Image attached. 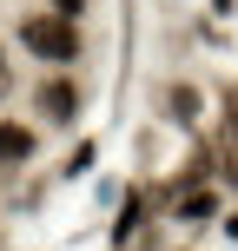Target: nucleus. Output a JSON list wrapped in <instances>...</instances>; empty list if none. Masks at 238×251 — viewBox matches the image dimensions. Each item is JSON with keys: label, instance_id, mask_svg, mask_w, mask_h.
Returning <instances> with one entry per match:
<instances>
[{"label": "nucleus", "instance_id": "1a4fd4ad", "mask_svg": "<svg viewBox=\"0 0 238 251\" xmlns=\"http://www.w3.org/2000/svg\"><path fill=\"white\" fill-rule=\"evenodd\" d=\"M53 13H66V20H86V0H47Z\"/></svg>", "mask_w": 238, "mask_h": 251}, {"label": "nucleus", "instance_id": "f03ea898", "mask_svg": "<svg viewBox=\"0 0 238 251\" xmlns=\"http://www.w3.org/2000/svg\"><path fill=\"white\" fill-rule=\"evenodd\" d=\"M79 106H86V93H79L66 73H53V79H40V86H33V113L47 119V126H73Z\"/></svg>", "mask_w": 238, "mask_h": 251}, {"label": "nucleus", "instance_id": "9d476101", "mask_svg": "<svg viewBox=\"0 0 238 251\" xmlns=\"http://www.w3.org/2000/svg\"><path fill=\"white\" fill-rule=\"evenodd\" d=\"M13 93V60H7V47H0V100Z\"/></svg>", "mask_w": 238, "mask_h": 251}, {"label": "nucleus", "instance_id": "0eeeda50", "mask_svg": "<svg viewBox=\"0 0 238 251\" xmlns=\"http://www.w3.org/2000/svg\"><path fill=\"white\" fill-rule=\"evenodd\" d=\"M218 178L238 192V139H225V146H218Z\"/></svg>", "mask_w": 238, "mask_h": 251}, {"label": "nucleus", "instance_id": "f257e3e1", "mask_svg": "<svg viewBox=\"0 0 238 251\" xmlns=\"http://www.w3.org/2000/svg\"><path fill=\"white\" fill-rule=\"evenodd\" d=\"M13 40L26 47V60L53 66V73H66V66H79V60H86V33H79V20H66V13H53V7L20 13Z\"/></svg>", "mask_w": 238, "mask_h": 251}, {"label": "nucleus", "instance_id": "6e6552de", "mask_svg": "<svg viewBox=\"0 0 238 251\" xmlns=\"http://www.w3.org/2000/svg\"><path fill=\"white\" fill-rule=\"evenodd\" d=\"M60 172H66V178H79V172H93V139H86V146H73V159H66Z\"/></svg>", "mask_w": 238, "mask_h": 251}, {"label": "nucleus", "instance_id": "7ed1b4c3", "mask_svg": "<svg viewBox=\"0 0 238 251\" xmlns=\"http://www.w3.org/2000/svg\"><path fill=\"white\" fill-rule=\"evenodd\" d=\"M33 159H40V132L26 119H7V113H0V172H26Z\"/></svg>", "mask_w": 238, "mask_h": 251}, {"label": "nucleus", "instance_id": "9b49d317", "mask_svg": "<svg viewBox=\"0 0 238 251\" xmlns=\"http://www.w3.org/2000/svg\"><path fill=\"white\" fill-rule=\"evenodd\" d=\"M225 238H238V212H232V218H225Z\"/></svg>", "mask_w": 238, "mask_h": 251}, {"label": "nucleus", "instance_id": "39448f33", "mask_svg": "<svg viewBox=\"0 0 238 251\" xmlns=\"http://www.w3.org/2000/svg\"><path fill=\"white\" fill-rule=\"evenodd\" d=\"M159 106H165V119H172V126H185V132H192V126H199V113H205V93L185 86V79H172V86L159 93Z\"/></svg>", "mask_w": 238, "mask_h": 251}, {"label": "nucleus", "instance_id": "423d86ee", "mask_svg": "<svg viewBox=\"0 0 238 251\" xmlns=\"http://www.w3.org/2000/svg\"><path fill=\"white\" fill-rule=\"evenodd\" d=\"M146 212H152V199H146V192H132V199H126V212H119V225H113V245L132 238V231L146 225Z\"/></svg>", "mask_w": 238, "mask_h": 251}, {"label": "nucleus", "instance_id": "20e7f679", "mask_svg": "<svg viewBox=\"0 0 238 251\" xmlns=\"http://www.w3.org/2000/svg\"><path fill=\"white\" fill-rule=\"evenodd\" d=\"M172 218H179V225H212V218H225L218 185H185V192H172Z\"/></svg>", "mask_w": 238, "mask_h": 251}]
</instances>
